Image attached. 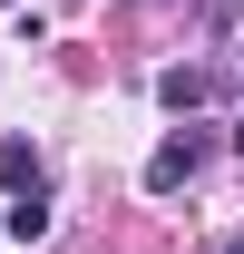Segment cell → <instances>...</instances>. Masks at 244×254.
<instances>
[{
  "instance_id": "cell-1",
  "label": "cell",
  "mask_w": 244,
  "mask_h": 254,
  "mask_svg": "<svg viewBox=\"0 0 244 254\" xmlns=\"http://www.w3.org/2000/svg\"><path fill=\"white\" fill-rule=\"evenodd\" d=\"M195 166H205V147H195V137H166V147L147 157V186H156V195H176L185 176H195Z\"/></svg>"
},
{
  "instance_id": "cell-2",
  "label": "cell",
  "mask_w": 244,
  "mask_h": 254,
  "mask_svg": "<svg viewBox=\"0 0 244 254\" xmlns=\"http://www.w3.org/2000/svg\"><path fill=\"white\" fill-rule=\"evenodd\" d=\"M156 98H166V108H195V98H205V68H166Z\"/></svg>"
},
{
  "instance_id": "cell-3",
  "label": "cell",
  "mask_w": 244,
  "mask_h": 254,
  "mask_svg": "<svg viewBox=\"0 0 244 254\" xmlns=\"http://www.w3.org/2000/svg\"><path fill=\"white\" fill-rule=\"evenodd\" d=\"M39 235H49V205L20 195V205H10V245H39Z\"/></svg>"
},
{
  "instance_id": "cell-4",
  "label": "cell",
  "mask_w": 244,
  "mask_h": 254,
  "mask_svg": "<svg viewBox=\"0 0 244 254\" xmlns=\"http://www.w3.org/2000/svg\"><path fill=\"white\" fill-rule=\"evenodd\" d=\"M30 176H39V157L20 147V137H0V186H30Z\"/></svg>"
},
{
  "instance_id": "cell-5",
  "label": "cell",
  "mask_w": 244,
  "mask_h": 254,
  "mask_svg": "<svg viewBox=\"0 0 244 254\" xmlns=\"http://www.w3.org/2000/svg\"><path fill=\"white\" fill-rule=\"evenodd\" d=\"M225 254H244V235H225Z\"/></svg>"
},
{
  "instance_id": "cell-6",
  "label": "cell",
  "mask_w": 244,
  "mask_h": 254,
  "mask_svg": "<svg viewBox=\"0 0 244 254\" xmlns=\"http://www.w3.org/2000/svg\"><path fill=\"white\" fill-rule=\"evenodd\" d=\"M235 147H244V127H235Z\"/></svg>"
}]
</instances>
